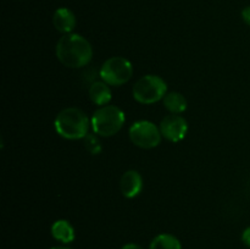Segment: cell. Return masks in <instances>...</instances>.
Returning a JSON list of instances; mask_svg holds the SVG:
<instances>
[{
	"label": "cell",
	"instance_id": "obj_5",
	"mask_svg": "<svg viewBox=\"0 0 250 249\" xmlns=\"http://www.w3.org/2000/svg\"><path fill=\"white\" fill-rule=\"evenodd\" d=\"M133 75V66L122 56H112L104 61L99 71V76L109 85L120 87L128 82Z\"/></svg>",
	"mask_w": 250,
	"mask_h": 249
},
{
	"label": "cell",
	"instance_id": "obj_14",
	"mask_svg": "<svg viewBox=\"0 0 250 249\" xmlns=\"http://www.w3.org/2000/svg\"><path fill=\"white\" fill-rule=\"evenodd\" d=\"M83 144H84V148L87 149L92 155H99V154L102 153V143H100V139L98 138V136L95 133H88L87 136L83 138Z\"/></svg>",
	"mask_w": 250,
	"mask_h": 249
},
{
	"label": "cell",
	"instance_id": "obj_9",
	"mask_svg": "<svg viewBox=\"0 0 250 249\" xmlns=\"http://www.w3.org/2000/svg\"><path fill=\"white\" fill-rule=\"evenodd\" d=\"M53 24L56 31L63 34L72 33L76 27V16L67 7H60L53 15Z\"/></svg>",
	"mask_w": 250,
	"mask_h": 249
},
{
	"label": "cell",
	"instance_id": "obj_2",
	"mask_svg": "<svg viewBox=\"0 0 250 249\" xmlns=\"http://www.w3.org/2000/svg\"><path fill=\"white\" fill-rule=\"evenodd\" d=\"M89 124L88 116L78 107H66L61 110L54 121L56 133L70 141L84 138L88 134Z\"/></svg>",
	"mask_w": 250,
	"mask_h": 249
},
{
	"label": "cell",
	"instance_id": "obj_7",
	"mask_svg": "<svg viewBox=\"0 0 250 249\" xmlns=\"http://www.w3.org/2000/svg\"><path fill=\"white\" fill-rule=\"evenodd\" d=\"M161 136L168 142L177 143L182 141L188 132V124L181 115L171 114L164 117L160 122Z\"/></svg>",
	"mask_w": 250,
	"mask_h": 249
},
{
	"label": "cell",
	"instance_id": "obj_8",
	"mask_svg": "<svg viewBox=\"0 0 250 249\" xmlns=\"http://www.w3.org/2000/svg\"><path fill=\"white\" fill-rule=\"evenodd\" d=\"M143 189V178L136 170H128L120 180V190L127 199L137 197Z\"/></svg>",
	"mask_w": 250,
	"mask_h": 249
},
{
	"label": "cell",
	"instance_id": "obj_12",
	"mask_svg": "<svg viewBox=\"0 0 250 249\" xmlns=\"http://www.w3.org/2000/svg\"><path fill=\"white\" fill-rule=\"evenodd\" d=\"M163 102L165 109L168 110L171 114L180 115L187 109V99L185 98V95L178 92L166 93Z\"/></svg>",
	"mask_w": 250,
	"mask_h": 249
},
{
	"label": "cell",
	"instance_id": "obj_11",
	"mask_svg": "<svg viewBox=\"0 0 250 249\" xmlns=\"http://www.w3.org/2000/svg\"><path fill=\"white\" fill-rule=\"evenodd\" d=\"M51 236L54 239L63 244H68L75 241V228L67 220H58L51 225Z\"/></svg>",
	"mask_w": 250,
	"mask_h": 249
},
{
	"label": "cell",
	"instance_id": "obj_18",
	"mask_svg": "<svg viewBox=\"0 0 250 249\" xmlns=\"http://www.w3.org/2000/svg\"><path fill=\"white\" fill-rule=\"evenodd\" d=\"M50 249H70V248H67V247H53V248Z\"/></svg>",
	"mask_w": 250,
	"mask_h": 249
},
{
	"label": "cell",
	"instance_id": "obj_6",
	"mask_svg": "<svg viewBox=\"0 0 250 249\" xmlns=\"http://www.w3.org/2000/svg\"><path fill=\"white\" fill-rule=\"evenodd\" d=\"M129 139L134 145L142 149H153L161 142L160 128L155 124L146 120L137 121L129 127Z\"/></svg>",
	"mask_w": 250,
	"mask_h": 249
},
{
	"label": "cell",
	"instance_id": "obj_1",
	"mask_svg": "<svg viewBox=\"0 0 250 249\" xmlns=\"http://www.w3.org/2000/svg\"><path fill=\"white\" fill-rule=\"evenodd\" d=\"M56 58L63 66L81 68L87 66L93 58V48L81 34H63L56 43Z\"/></svg>",
	"mask_w": 250,
	"mask_h": 249
},
{
	"label": "cell",
	"instance_id": "obj_17",
	"mask_svg": "<svg viewBox=\"0 0 250 249\" xmlns=\"http://www.w3.org/2000/svg\"><path fill=\"white\" fill-rule=\"evenodd\" d=\"M121 249H144V248H142L141 246H138V244L136 243H128V244H125Z\"/></svg>",
	"mask_w": 250,
	"mask_h": 249
},
{
	"label": "cell",
	"instance_id": "obj_4",
	"mask_svg": "<svg viewBox=\"0 0 250 249\" xmlns=\"http://www.w3.org/2000/svg\"><path fill=\"white\" fill-rule=\"evenodd\" d=\"M167 92L165 81L156 75H146L139 78L133 85L132 94L134 100L144 105H150L164 99Z\"/></svg>",
	"mask_w": 250,
	"mask_h": 249
},
{
	"label": "cell",
	"instance_id": "obj_10",
	"mask_svg": "<svg viewBox=\"0 0 250 249\" xmlns=\"http://www.w3.org/2000/svg\"><path fill=\"white\" fill-rule=\"evenodd\" d=\"M88 95L90 100L98 106H105L111 102V89L109 84L104 81H94L89 85L88 89Z\"/></svg>",
	"mask_w": 250,
	"mask_h": 249
},
{
	"label": "cell",
	"instance_id": "obj_16",
	"mask_svg": "<svg viewBox=\"0 0 250 249\" xmlns=\"http://www.w3.org/2000/svg\"><path fill=\"white\" fill-rule=\"evenodd\" d=\"M242 19H243V21L250 27V6L244 7V9L242 10Z\"/></svg>",
	"mask_w": 250,
	"mask_h": 249
},
{
	"label": "cell",
	"instance_id": "obj_3",
	"mask_svg": "<svg viewBox=\"0 0 250 249\" xmlns=\"http://www.w3.org/2000/svg\"><path fill=\"white\" fill-rule=\"evenodd\" d=\"M124 111L114 105L100 106L93 114L90 124L95 134L100 137H112L121 131L125 124Z\"/></svg>",
	"mask_w": 250,
	"mask_h": 249
},
{
	"label": "cell",
	"instance_id": "obj_15",
	"mask_svg": "<svg viewBox=\"0 0 250 249\" xmlns=\"http://www.w3.org/2000/svg\"><path fill=\"white\" fill-rule=\"evenodd\" d=\"M242 242H243L248 248H250V226L247 227L243 231V233H242Z\"/></svg>",
	"mask_w": 250,
	"mask_h": 249
},
{
	"label": "cell",
	"instance_id": "obj_13",
	"mask_svg": "<svg viewBox=\"0 0 250 249\" xmlns=\"http://www.w3.org/2000/svg\"><path fill=\"white\" fill-rule=\"evenodd\" d=\"M149 249H182L180 239L170 233H161L154 237Z\"/></svg>",
	"mask_w": 250,
	"mask_h": 249
},
{
	"label": "cell",
	"instance_id": "obj_19",
	"mask_svg": "<svg viewBox=\"0 0 250 249\" xmlns=\"http://www.w3.org/2000/svg\"><path fill=\"white\" fill-rule=\"evenodd\" d=\"M248 192H249V194H250V180L248 181Z\"/></svg>",
	"mask_w": 250,
	"mask_h": 249
}]
</instances>
